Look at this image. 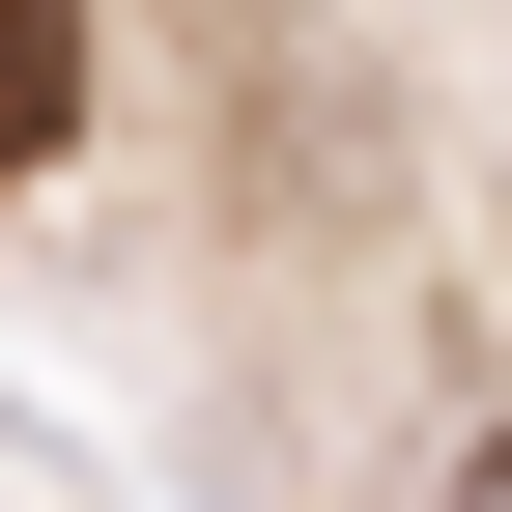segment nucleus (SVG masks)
<instances>
[{"label": "nucleus", "instance_id": "f257e3e1", "mask_svg": "<svg viewBox=\"0 0 512 512\" xmlns=\"http://www.w3.org/2000/svg\"><path fill=\"white\" fill-rule=\"evenodd\" d=\"M57 114H86V0H0V171H57Z\"/></svg>", "mask_w": 512, "mask_h": 512}, {"label": "nucleus", "instance_id": "f03ea898", "mask_svg": "<svg viewBox=\"0 0 512 512\" xmlns=\"http://www.w3.org/2000/svg\"><path fill=\"white\" fill-rule=\"evenodd\" d=\"M456 512H512V456H484V484H456Z\"/></svg>", "mask_w": 512, "mask_h": 512}]
</instances>
